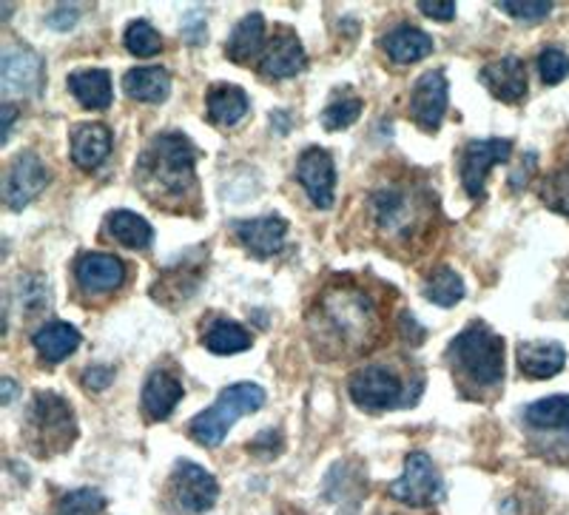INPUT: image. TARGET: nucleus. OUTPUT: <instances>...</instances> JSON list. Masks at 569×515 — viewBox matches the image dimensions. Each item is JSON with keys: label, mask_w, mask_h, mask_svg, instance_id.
Instances as JSON below:
<instances>
[{"label": "nucleus", "mask_w": 569, "mask_h": 515, "mask_svg": "<svg viewBox=\"0 0 569 515\" xmlns=\"http://www.w3.org/2000/svg\"><path fill=\"white\" fill-rule=\"evenodd\" d=\"M319 334L342 345L345 350L373 348L379 336V308L368 290L356 283H337L317 303Z\"/></svg>", "instance_id": "1"}, {"label": "nucleus", "mask_w": 569, "mask_h": 515, "mask_svg": "<svg viewBox=\"0 0 569 515\" xmlns=\"http://www.w3.org/2000/svg\"><path fill=\"white\" fill-rule=\"evenodd\" d=\"M137 177L157 200H180L194 186V146L186 135L154 137L137 162Z\"/></svg>", "instance_id": "2"}, {"label": "nucleus", "mask_w": 569, "mask_h": 515, "mask_svg": "<svg viewBox=\"0 0 569 515\" xmlns=\"http://www.w3.org/2000/svg\"><path fill=\"white\" fill-rule=\"evenodd\" d=\"M456 367L476 387H496L505 379V339L487 325H470L450 345Z\"/></svg>", "instance_id": "3"}, {"label": "nucleus", "mask_w": 569, "mask_h": 515, "mask_svg": "<svg viewBox=\"0 0 569 515\" xmlns=\"http://www.w3.org/2000/svg\"><path fill=\"white\" fill-rule=\"evenodd\" d=\"M262 405H266V390L253 382H240V385L226 387L220 399L213 402L208 410H202L200 416H194L188 430L202 447H217L242 416L259 410Z\"/></svg>", "instance_id": "4"}, {"label": "nucleus", "mask_w": 569, "mask_h": 515, "mask_svg": "<svg viewBox=\"0 0 569 515\" xmlns=\"http://www.w3.org/2000/svg\"><path fill=\"white\" fill-rule=\"evenodd\" d=\"M32 436L40 453L66 450L74 438V416L58 394H40L32 405Z\"/></svg>", "instance_id": "5"}, {"label": "nucleus", "mask_w": 569, "mask_h": 515, "mask_svg": "<svg viewBox=\"0 0 569 515\" xmlns=\"http://www.w3.org/2000/svg\"><path fill=\"white\" fill-rule=\"evenodd\" d=\"M388 493L396 502L410 504V507H427L445 496V482L425 453H410L405 462V473L390 484Z\"/></svg>", "instance_id": "6"}, {"label": "nucleus", "mask_w": 569, "mask_h": 515, "mask_svg": "<svg viewBox=\"0 0 569 515\" xmlns=\"http://www.w3.org/2000/svg\"><path fill=\"white\" fill-rule=\"evenodd\" d=\"M350 399L356 402V407H362L368 413H382L390 410L396 405H405V396H401V382L393 370L382 365H368L362 370H356L350 376Z\"/></svg>", "instance_id": "7"}, {"label": "nucleus", "mask_w": 569, "mask_h": 515, "mask_svg": "<svg viewBox=\"0 0 569 515\" xmlns=\"http://www.w3.org/2000/svg\"><path fill=\"white\" fill-rule=\"evenodd\" d=\"M376 226L382 228L390 239L410 237L421 219V208L413 194L401 186H385L373 194Z\"/></svg>", "instance_id": "8"}, {"label": "nucleus", "mask_w": 569, "mask_h": 515, "mask_svg": "<svg viewBox=\"0 0 569 515\" xmlns=\"http://www.w3.org/2000/svg\"><path fill=\"white\" fill-rule=\"evenodd\" d=\"M220 496L217 478L208 471H202L200 464L177 462L174 473H171V498L177 507L186 515H202L213 507Z\"/></svg>", "instance_id": "9"}, {"label": "nucleus", "mask_w": 569, "mask_h": 515, "mask_svg": "<svg viewBox=\"0 0 569 515\" xmlns=\"http://www.w3.org/2000/svg\"><path fill=\"white\" fill-rule=\"evenodd\" d=\"M512 155L510 140H472L467 142L461 157V186L470 200H485V180L498 162H507Z\"/></svg>", "instance_id": "10"}, {"label": "nucleus", "mask_w": 569, "mask_h": 515, "mask_svg": "<svg viewBox=\"0 0 569 515\" xmlns=\"http://www.w3.org/2000/svg\"><path fill=\"white\" fill-rule=\"evenodd\" d=\"M297 180L305 188V194L311 197L317 208L333 206V191H337V168L325 149H308L299 157Z\"/></svg>", "instance_id": "11"}, {"label": "nucleus", "mask_w": 569, "mask_h": 515, "mask_svg": "<svg viewBox=\"0 0 569 515\" xmlns=\"http://www.w3.org/2000/svg\"><path fill=\"white\" fill-rule=\"evenodd\" d=\"M447 78L445 71H427L416 80L410 95V115L425 131H439L447 111Z\"/></svg>", "instance_id": "12"}, {"label": "nucleus", "mask_w": 569, "mask_h": 515, "mask_svg": "<svg viewBox=\"0 0 569 515\" xmlns=\"http://www.w3.org/2000/svg\"><path fill=\"white\" fill-rule=\"evenodd\" d=\"M49 182V171H46L43 162L34 155H20L14 157V162L7 171V186H3V197H7V206L20 211L23 206L38 197L40 191Z\"/></svg>", "instance_id": "13"}, {"label": "nucleus", "mask_w": 569, "mask_h": 515, "mask_svg": "<svg viewBox=\"0 0 569 515\" xmlns=\"http://www.w3.org/2000/svg\"><path fill=\"white\" fill-rule=\"evenodd\" d=\"M74 277L83 294H111L123 285L126 265L111 254H83L74 263Z\"/></svg>", "instance_id": "14"}, {"label": "nucleus", "mask_w": 569, "mask_h": 515, "mask_svg": "<svg viewBox=\"0 0 569 515\" xmlns=\"http://www.w3.org/2000/svg\"><path fill=\"white\" fill-rule=\"evenodd\" d=\"M233 234L257 257H273V254L282 251L284 239H288V222L279 217L237 219Z\"/></svg>", "instance_id": "15"}, {"label": "nucleus", "mask_w": 569, "mask_h": 515, "mask_svg": "<svg viewBox=\"0 0 569 515\" xmlns=\"http://www.w3.org/2000/svg\"><path fill=\"white\" fill-rule=\"evenodd\" d=\"M0 78L7 95H34L43 83V63L32 49H7Z\"/></svg>", "instance_id": "16"}, {"label": "nucleus", "mask_w": 569, "mask_h": 515, "mask_svg": "<svg viewBox=\"0 0 569 515\" xmlns=\"http://www.w3.org/2000/svg\"><path fill=\"white\" fill-rule=\"evenodd\" d=\"M481 83L501 103H518L527 95V71L518 58H501L481 69Z\"/></svg>", "instance_id": "17"}, {"label": "nucleus", "mask_w": 569, "mask_h": 515, "mask_svg": "<svg viewBox=\"0 0 569 515\" xmlns=\"http://www.w3.org/2000/svg\"><path fill=\"white\" fill-rule=\"evenodd\" d=\"M567 350L558 341H521L518 348V367L530 379H552L563 370Z\"/></svg>", "instance_id": "18"}, {"label": "nucleus", "mask_w": 569, "mask_h": 515, "mask_svg": "<svg viewBox=\"0 0 569 515\" xmlns=\"http://www.w3.org/2000/svg\"><path fill=\"white\" fill-rule=\"evenodd\" d=\"M111 151V131L100 122H86L71 137V160L83 171H94L103 166Z\"/></svg>", "instance_id": "19"}, {"label": "nucleus", "mask_w": 569, "mask_h": 515, "mask_svg": "<svg viewBox=\"0 0 569 515\" xmlns=\"http://www.w3.org/2000/svg\"><path fill=\"white\" fill-rule=\"evenodd\" d=\"M305 49L291 32H282L268 43L266 55H262V71H266L268 78H293L299 71L305 69Z\"/></svg>", "instance_id": "20"}, {"label": "nucleus", "mask_w": 569, "mask_h": 515, "mask_svg": "<svg viewBox=\"0 0 569 515\" xmlns=\"http://www.w3.org/2000/svg\"><path fill=\"white\" fill-rule=\"evenodd\" d=\"M182 385L166 370H154L142 387V410L149 413V419L162 422L169 419L171 410L180 405Z\"/></svg>", "instance_id": "21"}, {"label": "nucleus", "mask_w": 569, "mask_h": 515, "mask_svg": "<svg viewBox=\"0 0 569 515\" xmlns=\"http://www.w3.org/2000/svg\"><path fill=\"white\" fill-rule=\"evenodd\" d=\"M382 46L393 63L408 66L419 63V60H425L427 55L433 52V38L427 32H421V29L396 27L393 32H388V38L382 40Z\"/></svg>", "instance_id": "22"}, {"label": "nucleus", "mask_w": 569, "mask_h": 515, "mask_svg": "<svg viewBox=\"0 0 569 515\" xmlns=\"http://www.w3.org/2000/svg\"><path fill=\"white\" fill-rule=\"evenodd\" d=\"M69 91L83 109L100 111L111 103V78L106 69H86L69 75Z\"/></svg>", "instance_id": "23"}, {"label": "nucleus", "mask_w": 569, "mask_h": 515, "mask_svg": "<svg viewBox=\"0 0 569 515\" xmlns=\"http://www.w3.org/2000/svg\"><path fill=\"white\" fill-rule=\"evenodd\" d=\"M123 89L140 103H162L171 91V78L160 66H142V69H131L126 75Z\"/></svg>", "instance_id": "24"}, {"label": "nucleus", "mask_w": 569, "mask_h": 515, "mask_svg": "<svg viewBox=\"0 0 569 515\" xmlns=\"http://www.w3.org/2000/svg\"><path fill=\"white\" fill-rule=\"evenodd\" d=\"M32 341L40 359L49 362V365H58V362H63L66 356L78 350L80 334L78 328H71L66 323H49L34 334Z\"/></svg>", "instance_id": "25"}, {"label": "nucleus", "mask_w": 569, "mask_h": 515, "mask_svg": "<svg viewBox=\"0 0 569 515\" xmlns=\"http://www.w3.org/2000/svg\"><path fill=\"white\" fill-rule=\"evenodd\" d=\"M248 97L240 86H213L208 95V117L222 129H233L237 122L246 120Z\"/></svg>", "instance_id": "26"}, {"label": "nucleus", "mask_w": 569, "mask_h": 515, "mask_svg": "<svg viewBox=\"0 0 569 515\" xmlns=\"http://www.w3.org/2000/svg\"><path fill=\"white\" fill-rule=\"evenodd\" d=\"M262 38H266V20H262V14H246L231 32V38H228L226 55L233 63H248L262 49Z\"/></svg>", "instance_id": "27"}, {"label": "nucleus", "mask_w": 569, "mask_h": 515, "mask_svg": "<svg viewBox=\"0 0 569 515\" xmlns=\"http://www.w3.org/2000/svg\"><path fill=\"white\" fill-rule=\"evenodd\" d=\"M106 231H109L111 239H117V242L126 245V248H137V251H140V248H149L151 239H154V231H151L149 222L131 211L109 214V219H106Z\"/></svg>", "instance_id": "28"}, {"label": "nucleus", "mask_w": 569, "mask_h": 515, "mask_svg": "<svg viewBox=\"0 0 569 515\" xmlns=\"http://www.w3.org/2000/svg\"><path fill=\"white\" fill-rule=\"evenodd\" d=\"M525 422L532 430L569 433V396H550V399L532 402L525 410Z\"/></svg>", "instance_id": "29"}, {"label": "nucleus", "mask_w": 569, "mask_h": 515, "mask_svg": "<svg viewBox=\"0 0 569 515\" xmlns=\"http://www.w3.org/2000/svg\"><path fill=\"white\" fill-rule=\"evenodd\" d=\"M206 348L211 354H240V350L251 348V336L246 328H240L237 323H228V319H217L211 323V328L206 330Z\"/></svg>", "instance_id": "30"}, {"label": "nucleus", "mask_w": 569, "mask_h": 515, "mask_svg": "<svg viewBox=\"0 0 569 515\" xmlns=\"http://www.w3.org/2000/svg\"><path fill=\"white\" fill-rule=\"evenodd\" d=\"M425 297L433 305H441V308H453L465 299V279L453 268H439L425 283Z\"/></svg>", "instance_id": "31"}, {"label": "nucleus", "mask_w": 569, "mask_h": 515, "mask_svg": "<svg viewBox=\"0 0 569 515\" xmlns=\"http://www.w3.org/2000/svg\"><path fill=\"white\" fill-rule=\"evenodd\" d=\"M126 49H129L131 55H137V58H154L162 49V38L151 23L137 20V23H131V27L126 29Z\"/></svg>", "instance_id": "32"}, {"label": "nucleus", "mask_w": 569, "mask_h": 515, "mask_svg": "<svg viewBox=\"0 0 569 515\" xmlns=\"http://www.w3.org/2000/svg\"><path fill=\"white\" fill-rule=\"evenodd\" d=\"M106 509V498L98 489L83 487L66 493L63 502H60L58 515H100Z\"/></svg>", "instance_id": "33"}, {"label": "nucleus", "mask_w": 569, "mask_h": 515, "mask_svg": "<svg viewBox=\"0 0 569 515\" xmlns=\"http://www.w3.org/2000/svg\"><path fill=\"white\" fill-rule=\"evenodd\" d=\"M362 115V100L359 97H342L337 103H330L328 109L322 111V126L328 131H342L348 126H353Z\"/></svg>", "instance_id": "34"}, {"label": "nucleus", "mask_w": 569, "mask_h": 515, "mask_svg": "<svg viewBox=\"0 0 569 515\" xmlns=\"http://www.w3.org/2000/svg\"><path fill=\"white\" fill-rule=\"evenodd\" d=\"M538 71H541L543 83L558 86L569 75V58L561 49L550 46V49H543V52L538 55Z\"/></svg>", "instance_id": "35"}, {"label": "nucleus", "mask_w": 569, "mask_h": 515, "mask_svg": "<svg viewBox=\"0 0 569 515\" xmlns=\"http://www.w3.org/2000/svg\"><path fill=\"white\" fill-rule=\"evenodd\" d=\"M498 12L510 14V18L521 20V23H538L547 14L552 12V3H543V0H530V3H510V0H498Z\"/></svg>", "instance_id": "36"}, {"label": "nucleus", "mask_w": 569, "mask_h": 515, "mask_svg": "<svg viewBox=\"0 0 569 515\" xmlns=\"http://www.w3.org/2000/svg\"><path fill=\"white\" fill-rule=\"evenodd\" d=\"M541 197L547 200V206H552L556 211L569 214V168L543 182Z\"/></svg>", "instance_id": "37"}, {"label": "nucleus", "mask_w": 569, "mask_h": 515, "mask_svg": "<svg viewBox=\"0 0 569 515\" xmlns=\"http://www.w3.org/2000/svg\"><path fill=\"white\" fill-rule=\"evenodd\" d=\"M111 379H114V370L103 365L91 367V370H86L83 374V385L89 387V390H106Z\"/></svg>", "instance_id": "38"}, {"label": "nucleus", "mask_w": 569, "mask_h": 515, "mask_svg": "<svg viewBox=\"0 0 569 515\" xmlns=\"http://www.w3.org/2000/svg\"><path fill=\"white\" fill-rule=\"evenodd\" d=\"M419 12L427 14V18L436 20H453L456 18V3H419Z\"/></svg>", "instance_id": "39"}, {"label": "nucleus", "mask_w": 569, "mask_h": 515, "mask_svg": "<svg viewBox=\"0 0 569 515\" xmlns=\"http://www.w3.org/2000/svg\"><path fill=\"white\" fill-rule=\"evenodd\" d=\"M74 20H78V9L60 7L58 12L49 14V27H52V29H60V32H63V29H71V27H74Z\"/></svg>", "instance_id": "40"}, {"label": "nucleus", "mask_w": 569, "mask_h": 515, "mask_svg": "<svg viewBox=\"0 0 569 515\" xmlns=\"http://www.w3.org/2000/svg\"><path fill=\"white\" fill-rule=\"evenodd\" d=\"M532 168H536V155H530V160H527V166H521L516 171V175L510 177V186H512V191H521V188L527 186V180H530V175H532Z\"/></svg>", "instance_id": "41"}, {"label": "nucleus", "mask_w": 569, "mask_h": 515, "mask_svg": "<svg viewBox=\"0 0 569 515\" xmlns=\"http://www.w3.org/2000/svg\"><path fill=\"white\" fill-rule=\"evenodd\" d=\"M14 117H18V109H14L12 103H3V109H0V120H3V146L9 142V137H12V126H14Z\"/></svg>", "instance_id": "42"}, {"label": "nucleus", "mask_w": 569, "mask_h": 515, "mask_svg": "<svg viewBox=\"0 0 569 515\" xmlns=\"http://www.w3.org/2000/svg\"><path fill=\"white\" fill-rule=\"evenodd\" d=\"M186 34L191 43H200L202 34H206V23H202V20H191V23L186 27Z\"/></svg>", "instance_id": "43"}, {"label": "nucleus", "mask_w": 569, "mask_h": 515, "mask_svg": "<svg viewBox=\"0 0 569 515\" xmlns=\"http://www.w3.org/2000/svg\"><path fill=\"white\" fill-rule=\"evenodd\" d=\"M3 405H9V402H12V396H14V382L12 379H3Z\"/></svg>", "instance_id": "44"}]
</instances>
